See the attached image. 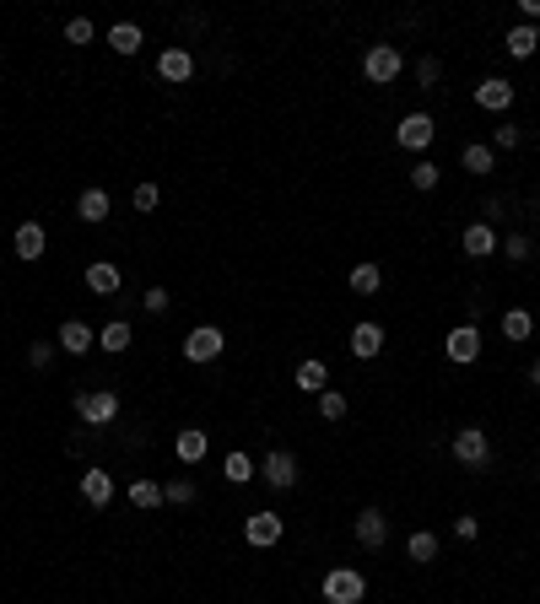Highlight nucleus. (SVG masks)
Here are the masks:
<instances>
[{
    "mask_svg": "<svg viewBox=\"0 0 540 604\" xmlns=\"http://www.w3.org/2000/svg\"><path fill=\"white\" fill-rule=\"evenodd\" d=\"M12 248H17V259H44L49 238H44V227H38V222H22V227L12 232Z\"/></svg>",
    "mask_w": 540,
    "mask_h": 604,
    "instance_id": "18",
    "label": "nucleus"
},
{
    "mask_svg": "<svg viewBox=\"0 0 540 604\" xmlns=\"http://www.w3.org/2000/svg\"><path fill=\"white\" fill-rule=\"evenodd\" d=\"M319 416H324V421H346V394L324 388V394H319Z\"/></svg>",
    "mask_w": 540,
    "mask_h": 604,
    "instance_id": "32",
    "label": "nucleus"
},
{
    "mask_svg": "<svg viewBox=\"0 0 540 604\" xmlns=\"http://www.w3.org/2000/svg\"><path fill=\"white\" fill-rule=\"evenodd\" d=\"M163 502H173V507H189V502H195V481H189V475L168 481V486H163Z\"/></svg>",
    "mask_w": 540,
    "mask_h": 604,
    "instance_id": "31",
    "label": "nucleus"
},
{
    "mask_svg": "<svg viewBox=\"0 0 540 604\" xmlns=\"http://www.w3.org/2000/svg\"><path fill=\"white\" fill-rule=\"evenodd\" d=\"M524 146V124H497V152H513Z\"/></svg>",
    "mask_w": 540,
    "mask_h": 604,
    "instance_id": "38",
    "label": "nucleus"
},
{
    "mask_svg": "<svg viewBox=\"0 0 540 604\" xmlns=\"http://www.w3.org/2000/svg\"><path fill=\"white\" fill-rule=\"evenodd\" d=\"M130 324L124 318H114V324H103V334H98V351H108V357H119V351H130Z\"/></svg>",
    "mask_w": 540,
    "mask_h": 604,
    "instance_id": "27",
    "label": "nucleus"
},
{
    "mask_svg": "<svg viewBox=\"0 0 540 604\" xmlns=\"http://www.w3.org/2000/svg\"><path fill=\"white\" fill-rule=\"evenodd\" d=\"M259 481H265L270 491H292V486H298V459H292L287 448H270L265 464H259Z\"/></svg>",
    "mask_w": 540,
    "mask_h": 604,
    "instance_id": "6",
    "label": "nucleus"
},
{
    "mask_svg": "<svg viewBox=\"0 0 540 604\" xmlns=\"http://www.w3.org/2000/svg\"><path fill=\"white\" fill-rule=\"evenodd\" d=\"M454 534H459V540H476V534H481V518H476V513H459V518H454Z\"/></svg>",
    "mask_w": 540,
    "mask_h": 604,
    "instance_id": "40",
    "label": "nucleus"
},
{
    "mask_svg": "<svg viewBox=\"0 0 540 604\" xmlns=\"http://www.w3.org/2000/svg\"><path fill=\"white\" fill-rule=\"evenodd\" d=\"M433 136H438L433 114H405V119H400V129H394L400 152H427V146H433Z\"/></svg>",
    "mask_w": 540,
    "mask_h": 604,
    "instance_id": "8",
    "label": "nucleus"
},
{
    "mask_svg": "<svg viewBox=\"0 0 540 604\" xmlns=\"http://www.w3.org/2000/svg\"><path fill=\"white\" fill-rule=\"evenodd\" d=\"M503 49H508L513 59H529V54L540 49V27H535V22H519V27L503 38Z\"/></svg>",
    "mask_w": 540,
    "mask_h": 604,
    "instance_id": "21",
    "label": "nucleus"
},
{
    "mask_svg": "<svg viewBox=\"0 0 540 604\" xmlns=\"http://www.w3.org/2000/svg\"><path fill=\"white\" fill-rule=\"evenodd\" d=\"M76 416L87 427H114L119 421V394L114 388H82L76 394Z\"/></svg>",
    "mask_w": 540,
    "mask_h": 604,
    "instance_id": "3",
    "label": "nucleus"
},
{
    "mask_svg": "<svg viewBox=\"0 0 540 604\" xmlns=\"http://www.w3.org/2000/svg\"><path fill=\"white\" fill-rule=\"evenodd\" d=\"M222 351H227V334L217 324H200L184 334V362H217Z\"/></svg>",
    "mask_w": 540,
    "mask_h": 604,
    "instance_id": "5",
    "label": "nucleus"
},
{
    "mask_svg": "<svg viewBox=\"0 0 540 604\" xmlns=\"http://www.w3.org/2000/svg\"><path fill=\"white\" fill-rule=\"evenodd\" d=\"M384 540H389V518L378 507H362L357 513V545L362 551H384Z\"/></svg>",
    "mask_w": 540,
    "mask_h": 604,
    "instance_id": "12",
    "label": "nucleus"
},
{
    "mask_svg": "<svg viewBox=\"0 0 540 604\" xmlns=\"http://www.w3.org/2000/svg\"><path fill=\"white\" fill-rule=\"evenodd\" d=\"M481 346H487V341H481V329H476V324H459V329H449V334H443V357H449V362H459V367L476 362V357H481Z\"/></svg>",
    "mask_w": 540,
    "mask_h": 604,
    "instance_id": "7",
    "label": "nucleus"
},
{
    "mask_svg": "<svg viewBox=\"0 0 540 604\" xmlns=\"http://www.w3.org/2000/svg\"><path fill=\"white\" fill-rule=\"evenodd\" d=\"M476 103H481V108H492V114L513 108V82H503V76H487V82L476 87Z\"/></svg>",
    "mask_w": 540,
    "mask_h": 604,
    "instance_id": "17",
    "label": "nucleus"
},
{
    "mask_svg": "<svg viewBox=\"0 0 540 604\" xmlns=\"http://www.w3.org/2000/svg\"><path fill=\"white\" fill-rule=\"evenodd\" d=\"M400 71H405V54H400L394 43H373V49L362 54V76H368L373 87H389V82H400Z\"/></svg>",
    "mask_w": 540,
    "mask_h": 604,
    "instance_id": "2",
    "label": "nucleus"
},
{
    "mask_svg": "<svg viewBox=\"0 0 540 604\" xmlns=\"http://www.w3.org/2000/svg\"><path fill=\"white\" fill-rule=\"evenodd\" d=\"M298 388H303V394H324V388H330V367H324L319 357H308V362L298 367Z\"/></svg>",
    "mask_w": 540,
    "mask_h": 604,
    "instance_id": "29",
    "label": "nucleus"
},
{
    "mask_svg": "<svg viewBox=\"0 0 540 604\" xmlns=\"http://www.w3.org/2000/svg\"><path fill=\"white\" fill-rule=\"evenodd\" d=\"M222 475H227V486H249V481H254V459H249L243 448H233L227 464H222Z\"/></svg>",
    "mask_w": 540,
    "mask_h": 604,
    "instance_id": "30",
    "label": "nucleus"
},
{
    "mask_svg": "<svg viewBox=\"0 0 540 604\" xmlns=\"http://www.w3.org/2000/svg\"><path fill=\"white\" fill-rule=\"evenodd\" d=\"M108 211H114V200H108V189H82V200H76V216L82 222H108Z\"/></svg>",
    "mask_w": 540,
    "mask_h": 604,
    "instance_id": "20",
    "label": "nucleus"
},
{
    "mask_svg": "<svg viewBox=\"0 0 540 604\" xmlns=\"http://www.w3.org/2000/svg\"><path fill=\"white\" fill-rule=\"evenodd\" d=\"M173 453H179V464H200V459L211 453V437L200 432V427H184V432L173 437Z\"/></svg>",
    "mask_w": 540,
    "mask_h": 604,
    "instance_id": "16",
    "label": "nucleus"
},
{
    "mask_svg": "<svg viewBox=\"0 0 540 604\" xmlns=\"http://www.w3.org/2000/svg\"><path fill=\"white\" fill-rule=\"evenodd\" d=\"M82 281H87V292H92V297H114V292L124 286V276H119V264H108V259H92Z\"/></svg>",
    "mask_w": 540,
    "mask_h": 604,
    "instance_id": "13",
    "label": "nucleus"
},
{
    "mask_svg": "<svg viewBox=\"0 0 540 604\" xmlns=\"http://www.w3.org/2000/svg\"><path fill=\"white\" fill-rule=\"evenodd\" d=\"M405 556H411L417 567H427V561H438V534L433 529H417L411 540H405Z\"/></svg>",
    "mask_w": 540,
    "mask_h": 604,
    "instance_id": "26",
    "label": "nucleus"
},
{
    "mask_svg": "<svg viewBox=\"0 0 540 604\" xmlns=\"http://www.w3.org/2000/svg\"><path fill=\"white\" fill-rule=\"evenodd\" d=\"M378 351H384V329H378L373 318H362V324L352 329V357H357V362H373Z\"/></svg>",
    "mask_w": 540,
    "mask_h": 604,
    "instance_id": "15",
    "label": "nucleus"
},
{
    "mask_svg": "<svg viewBox=\"0 0 540 604\" xmlns=\"http://www.w3.org/2000/svg\"><path fill=\"white\" fill-rule=\"evenodd\" d=\"M157 76H163V82H173V87H184V82L195 76V54H189L184 43H168V49L157 54Z\"/></svg>",
    "mask_w": 540,
    "mask_h": 604,
    "instance_id": "10",
    "label": "nucleus"
},
{
    "mask_svg": "<svg viewBox=\"0 0 540 604\" xmlns=\"http://www.w3.org/2000/svg\"><path fill=\"white\" fill-rule=\"evenodd\" d=\"M54 346H60L65 357H87V351L98 346V334H92V324H82V318H65L60 334H54Z\"/></svg>",
    "mask_w": 540,
    "mask_h": 604,
    "instance_id": "11",
    "label": "nucleus"
},
{
    "mask_svg": "<svg viewBox=\"0 0 540 604\" xmlns=\"http://www.w3.org/2000/svg\"><path fill=\"white\" fill-rule=\"evenodd\" d=\"M459 248H465L470 259H492V254H497V227L470 222V227H465V238H459Z\"/></svg>",
    "mask_w": 540,
    "mask_h": 604,
    "instance_id": "14",
    "label": "nucleus"
},
{
    "mask_svg": "<svg viewBox=\"0 0 540 604\" xmlns=\"http://www.w3.org/2000/svg\"><path fill=\"white\" fill-rule=\"evenodd\" d=\"M411 184H417V189H438V168H433V162H417V168H411Z\"/></svg>",
    "mask_w": 540,
    "mask_h": 604,
    "instance_id": "41",
    "label": "nucleus"
},
{
    "mask_svg": "<svg viewBox=\"0 0 540 604\" xmlns=\"http://www.w3.org/2000/svg\"><path fill=\"white\" fill-rule=\"evenodd\" d=\"M82 497H87L92 507H108V502H114V475H103L98 464L82 469Z\"/></svg>",
    "mask_w": 540,
    "mask_h": 604,
    "instance_id": "19",
    "label": "nucleus"
},
{
    "mask_svg": "<svg viewBox=\"0 0 540 604\" xmlns=\"http://www.w3.org/2000/svg\"><path fill=\"white\" fill-rule=\"evenodd\" d=\"M319 593H324V604H362V593H368V577H362L357 567H330Z\"/></svg>",
    "mask_w": 540,
    "mask_h": 604,
    "instance_id": "1",
    "label": "nucleus"
},
{
    "mask_svg": "<svg viewBox=\"0 0 540 604\" xmlns=\"http://www.w3.org/2000/svg\"><path fill=\"white\" fill-rule=\"evenodd\" d=\"M157 200H163V194H157V184H135L130 206H135V211H157Z\"/></svg>",
    "mask_w": 540,
    "mask_h": 604,
    "instance_id": "35",
    "label": "nucleus"
},
{
    "mask_svg": "<svg viewBox=\"0 0 540 604\" xmlns=\"http://www.w3.org/2000/svg\"><path fill=\"white\" fill-rule=\"evenodd\" d=\"M54 351H60V346H54V341H33V346H28V362H33V367H38V373H44V367H49V362H54Z\"/></svg>",
    "mask_w": 540,
    "mask_h": 604,
    "instance_id": "37",
    "label": "nucleus"
},
{
    "mask_svg": "<svg viewBox=\"0 0 540 604\" xmlns=\"http://www.w3.org/2000/svg\"><path fill=\"white\" fill-rule=\"evenodd\" d=\"M98 38V27L87 22V17H71V22H65V43H92Z\"/></svg>",
    "mask_w": 540,
    "mask_h": 604,
    "instance_id": "34",
    "label": "nucleus"
},
{
    "mask_svg": "<svg viewBox=\"0 0 540 604\" xmlns=\"http://www.w3.org/2000/svg\"><path fill=\"white\" fill-rule=\"evenodd\" d=\"M141 43L147 38H141V27H135V22H114L108 27V49L114 54H141Z\"/></svg>",
    "mask_w": 540,
    "mask_h": 604,
    "instance_id": "22",
    "label": "nucleus"
},
{
    "mask_svg": "<svg viewBox=\"0 0 540 604\" xmlns=\"http://www.w3.org/2000/svg\"><path fill=\"white\" fill-rule=\"evenodd\" d=\"M417 82H422V87H438V82H443V59H438V54H422V59H417Z\"/></svg>",
    "mask_w": 540,
    "mask_h": 604,
    "instance_id": "33",
    "label": "nucleus"
},
{
    "mask_svg": "<svg viewBox=\"0 0 540 604\" xmlns=\"http://www.w3.org/2000/svg\"><path fill=\"white\" fill-rule=\"evenodd\" d=\"M378 286H384V271H378L373 259H357V264H352V292H357V297H373Z\"/></svg>",
    "mask_w": 540,
    "mask_h": 604,
    "instance_id": "24",
    "label": "nucleus"
},
{
    "mask_svg": "<svg viewBox=\"0 0 540 604\" xmlns=\"http://www.w3.org/2000/svg\"><path fill=\"white\" fill-rule=\"evenodd\" d=\"M454 459H459L465 469H487V464H492V437H487L481 427H459V432H454Z\"/></svg>",
    "mask_w": 540,
    "mask_h": 604,
    "instance_id": "4",
    "label": "nucleus"
},
{
    "mask_svg": "<svg viewBox=\"0 0 540 604\" xmlns=\"http://www.w3.org/2000/svg\"><path fill=\"white\" fill-rule=\"evenodd\" d=\"M282 534H287V523H282V513H270V507H265V513H249V523H243V540H249L254 551H270Z\"/></svg>",
    "mask_w": 540,
    "mask_h": 604,
    "instance_id": "9",
    "label": "nucleus"
},
{
    "mask_svg": "<svg viewBox=\"0 0 540 604\" xmlns=\"http://www.w3.org/2000/svg\"><path fill=\"white\" fill-rule=\"evenodd\" d=\"M130 502L141 507V513H152V507H163V486H157L152 475H135V481H130Z\"/></svg>",
    "mask_w": 540,
    "mask_h": 604,
    "instance_id": "28",
    "label": "nucleus"
},
{
    "mask_svg": "<svg viewBox=\"0 0 540 604\" xmlns=\"http://www.w3.org/2000/svg\"><path fill=\"white\" fill-rule=\"evenodd\" d=\"M459 168H465V173H476V178H487V173L497 168V152L476 141V146H465V152H459Z\"/></svg>",
    "mask_w": 540,
    "mask_h": 604,
    "instance_id": "23",
    "label": "nucleus"
},
{
    "mask_svg": "<svg viewBox=\"0 0 540 604\" xmlns=\"http://www.w3.org/2000/svg\"><path fill=\"white\" fill-rule=\"evenodd\" d=\"M529 383H535V388H540V362H529Z\"/></svg>",
    "mask_w": 540,
    "mask_h": 604,
    "instance_id": "43",
    "label": "nucleus"
},
{
    "mask_svg": "<svg viewBox=\"0 0 540 604\" xmlns=\"http://www.w3.org/2000/svg\"><path fill=\"white\" fill-rule=\"evenodd\" d=\"M519 12H524V22H529V17H540V0H519Z\"/></svg>",
    "mask_w": 540,
    "mask_h": 604,
    "instance_id": "42",
    "label": "nucleus"
},
{
    "mask_svg": "<svg viewBox=\"0 0 540 604\" xmlns=\"http://www.w3.org/2000/svg\"><path fill=\"white\" fill-rule=\"evenodd\" d=\"M497 248H503V254H508L513 264H519V259H529V238H524V232H508V238H503Z\"/></svg>",
    "mask_w": 540,
    "mask_h": 604,
    "instance_id": "36",
    "label": "nucleus"
},
{
    "mask_svg": "<svg viewBox=\"0 0 540 604\" xmlns=\"http://www.w3.org/2000/svg\"><path fill=\"white\" fill-rule=\"evenodd\" d=\"M168 302H173V297H168V286H147V297H141V308H147V313H168Z\"/></svg>",
    "mask_w": 540,
    "mask_h": 604,
    "instance_id": "39",
    "label": "nucleus"
},
{
    "mask_svg": "<svg viewBox=\"0 0 540 604\" xmlns=\"http://www.w3.org/2000/svg\"><path fill=\"white\" fill-rule=\"evenodd\" d=\"M529 329H535V313H529V308H508V313H503V341L524 346V341H529Z\"/></svg>",
    "mask_w": 540,
    "mask_h": 604,
    "instance_id": "25",
    "label": "nucleus"
}]
</instances>
